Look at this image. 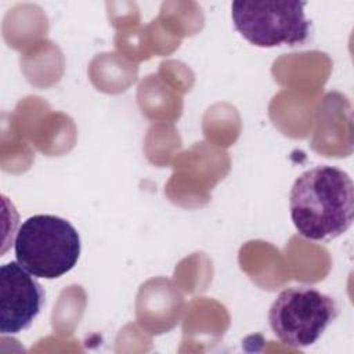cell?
Masks as SVG:
<instances>
[{"instance_id":"obj_1","label":"cell","mask_w":354,"mask_h":354,"mask_svg":"<svg viewBox=\"0 0 354 354\" xmlns=\"http://www.w3.org/2000/svg\"><path fill=\"white\" fill-rule=\"evenodd\" d=\"M289 209L293 225L303 238L332 241L353 224L354 184L337 167L315 166L295 180Z\"/></svg>"},{"instance_id":"obj_2","label":"cell","mask_w":354,"mask_h":354,"mask_svg":"<svg viewBox=\"0 0 354 354\" xmlns=\"http://www.w3.org/2000/svg\"><path fill=\"white\" fill-rule=\"evenodd\" d=\"M82 250L76 228L53 214H35L18 228L14 252L17 261L33 277L55 279L69 272Z\"/></svg>"},{"instance_id":"obj_3","label":"cell","mask_w":354,"mask_h":354,"mask_svg":"<svg viewBox=\"0 0 354 354\" xmlns=\"http://www.w3.org/2000/svg\"><path fill=\"white\" fill-rule=\"evenodd\" d=\"M299 0H236L231 6L235 29L257 47L296 46L307 41L311 21Z\"/></svg>"},{"instance_id":"obj_4","label":"cell","mask_w":354,"mask_h":354,"mask_svg":"<svg viewBox=\"0 0 354 354\" xmlns=\"http://www.w3.org/2000/svg\"><path fill=\"white\" fill-rule=\"evenodd\" d=\"M336 300L311 286L283 289L272 301L268 322L274 335L286 346L314 344L337 318Z\"/></svg>"},{"instance_id":"obj_5","label":"cell","mask_w":354,"mask_h":354,"mask_svg":"<svg viewBox=\"0 0 354 354\" xmlns=\"http://www.w3.org/2000/svg\"><path fill=\"white\" fill-rule=\"evenodd\" d=\"M44 304L41 285L18 261L0 267V332L15 335L28 329Z\"/></svg>"}]
</instances>
